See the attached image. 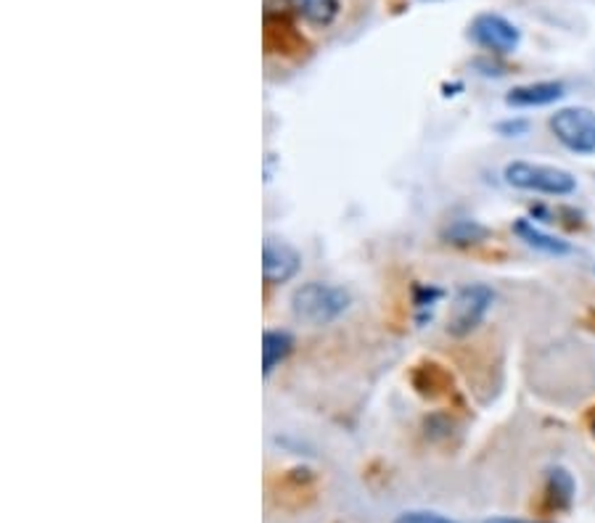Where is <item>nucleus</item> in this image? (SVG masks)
Returning <instances> with one entry per match:
<instances>
[{"label": "nucleus", "mask_w": 595, "mask_h": 523, "mask_svg": "<svg viewBox=\"0 0 595 523\" xmlns=\"http://www.w3.org/2000/svg\"><path fill=\"white\" fill-rule=\"evenodd\" d=\"M447 239L453 243H460V246H466V243H479L482 239H488V228H482V225L471 220H458L451 230H447Z\"/></svg>", "instance_id": "f8f14e48"}, {"label": "nucleus", "mask_w": 595, "mask_h": 523, "mask_svg": "<svg viewBox=\"0 0 595 523\" xmlns=\"http://www.w3.org/2000/svg\"><path fill=\"white\" fill-rule=\"evenodd\" d=\"M503 178L516 191L543 193V196H572L577 180L567 169L540 162H511L503 169Z\"/></svg>", "instance_id": "f03ea898"}, {"label": "nucleus", "mask_w": 595, "mask_h": 523, "mask_svg": "<svg viewBox=\"0 0 595 523\" xmlns=\"http://www.w3.org/2000/svg\"><path fill=\"white\" fill-rule=\"evenodd\" d=\"M287 5L309 27L326 29L342 14V0H287Z\"/></svg>", "instance_id": "6e6552de"}, {"label": "nucleus", "mask_w": 595, "mask_h": 523, "mask_svg": "<svg viewBox=\"0 0 595 523\" xmlns=\"http://www.w3.org/2000/svg\"><path fill=\"white\" fill-rule=\"evenodd\" d=\"M550 132L574 154H595V112L587 106L558 109L550 117Z\"/></svg>", "instance_id": "20e7f679"}, {"label": "nucleus", "mask_w": 595, "mask_h": 523, "mask_svg": "<svg viewBox=\"0 0 595 523\" xmlns=\"http://www.w3.org/2000/svg\"><path fill=\"white\" fill-rule=\"evenodd\" d=\"M294 349V336L283 328H267L263 333V373L265 379L278 368L281 362H287V357Z\"/></svg>", "instance_id": "1a4fd4ad"}, {"label": "nucleus", "mask_w": 595, "mask_h": 523, "mask_svg": "<svg viewBox=\"0 0 595 523\" xmlns=\"http://www.w3.org/2000/svg\"><path fill=\"white\" fill-rule=\"evenodd\" d=\"M484 523H537V521H521V519H488Z\"/></svg>", "instance_id": "2eb2a0df"}, {"label": "nucleus", "mask_w": 595, "mask_h": 523, "mask_svg": "<svg viewBox=\"0 0 595 523\" xmlns=\"http://www.w3.org/2000/svg\"><path fill=\"white\" fill-rule=\"evenodd\" d=\"M350 309V294L342 285L309 281L291 294V312L305 326L320 328L339 320Z\"/></svg>", "instance_id": "f257e3e1"}, {"label": "nucleus", "mask_w": 595, "mask_h": 523, "mask_svg": "<svg viewBox=\"0 0 595 523\" xmlns=\"http://www.w3.org/2000/svg\"><path fill=\"white\" fill-rule=\"evenodd\" d=\"M495 291L484 283H473L458 289L453 296L451 312H447V333L455 339H464L482 326L488 312L493 309Z\"/></svg>", "instance_id": "7ed1b4c3"}, {"label": "nucleus", "mask_w": 595, "mask_h": 523, "mask_svg": "<svg viewBox=\"0 0 595 523\" xmlns=\"http://www.w3.org/2000/svg\"><path fill=\"white\" fill-rule=\"evenodd\" d=\"M302 267V257L287 241L265 239L263 243V278L270 285H283L296 278Z\"/></svg>", "instance_id": "423d86ee"}, {"label": "nucleus", "mask_w": 595, "mask_h": 523, "mask_svg": "<svg viewBox=\"0 0 595 523\" xmlns=\"http://www.w3.org/2000/svg\"><path fill=\"white\" fill-rule=\"evenodd\" d=\"M497 132L506 138H519L527 132V122L516 119V122H503V125H497Z\"/></svg>", "instance_id": "4468645a"}, {"label": "nucleus", "mask_w": 595, "mask_h": 523, "mask_svg": "<svg viewBox=\"0 0 595 523\" xmlns=\"http://www.w3.org/2000/svg\"><path fill=\"white\" fill-rule=\"evenodd\" d=\"M591 431H593V436H595V418H593V423H591Z\"/></svg>", "instance_id": "dca6fc26"}, {"label": "nucleus", "mask_w": 595, "mask_h": 523, "mask_svg": "<svg viewBox=\"0 0 595 523\" xmlns=\"http://www.w3.org/2000/svg\"><path fill=\"white\" fill-rule=\"evenodd\" d=\"M469 38L484 51L497 53V56H508L519 48L521 33L511 20L501 14H479L469 24Z\"/></svg>", "instance_id": "39448f33"}, {"label": "nucleus", "mask_w": 595, "mask_h": 523, "mask_svg": "<svg viewBox=\"0 0 595 523\" xmlns=\"http://www.w3.org/2000/svg\"><path fill=\"white\" fill-rule=\"evenodd\" d=\"M564 95H567L564 82H556V80L527 82V85H516L514 90H508L506 103L514 109H540V106H550V103L561 101Z\"/></svg>", "instance_id": "0eeeda50"}, {"label": "nucleus", "mask_w": 595, "mask_h": 523, "mask_svg": "<svg viewBox=\"0 0 595 523\" xmlns=\"http://www.w3.org/2000/svg\"><path fill=\"white\" fill-rule=\"evenodd\" d=\"M514 230L516 235L527 243V246L537 248V252L543 254H550V257H564V254L572 252V246H569L567 241L558 239V235L545 233V230H540L537 225H532L530 220H519L514 225Z\"/></svg>", "instance_id": "9d476101"}, {"label": "nucleus", "mask_w": 595, "mask_h": 523, "mask_svg": "<svg viewBox=\"0 0 595 523\" xmlns=\"http://www.w3.org/2000/svg\"><path fill=\"white\" fill-rule=\"evenodd\" d=\"M548 497L556 508H569L574 500V479L567 468H550L548 471Z\"/></svg>", "instance_id": "9b49d317"}, {"label": "nucleus", "mask_w": 595, "mask_h": 523, "mask_svg": "<svg viewBox=\"0 0 595 523\" xmlns=\"http://www.w3.org/2000/svg\"><path fill=\"white\" fill-rule=\"evenodd\" d=\"M394 523H455L440 513H429V510H410V513L397 515Z\"/></svg>", "instance_id": "ddd939ff"}]
</instances>
